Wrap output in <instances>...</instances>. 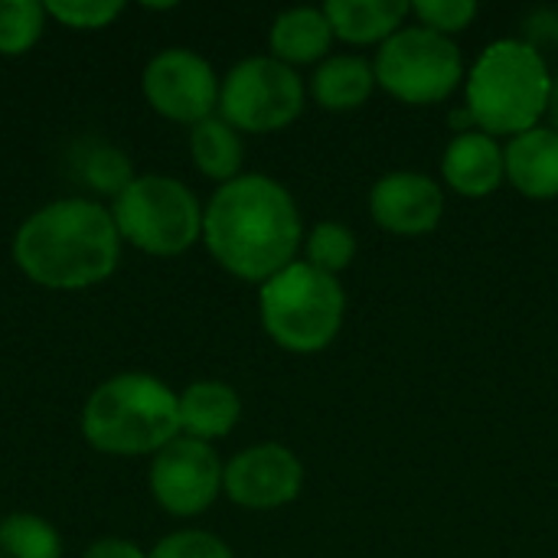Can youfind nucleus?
<instances>
[{
    "label": "nucleus",
    "instance_id": "1",
    "mask_svg": "<svg viewBox=\"0 0 558 558\" xmlns=\"http://www.w3.org/2000/svg\"><path fill=\"white\" fill-rule=\"evenodd\" d=\"M301 242V209L275 177L242 173L216 186L203 209V245L232 278L265 284L298 262Z\"/></svg>",
    "mask_w": 558,
    "mask_h": 558
},
{
    "label": "nucleus",
    "instance_id": "17",
    "mask_svg": "<svg viewBox=\"0 0 558 558\" xmlns=\"http://www.w3.org/2000/svg\"><path fill=\"white\" fill-rule=\"evenodd\" d=\"M324 13L333 26V36L350 46H373L386 43L402 29L409 16V3L402 0H330Z\"/></svg>",
    "mask_w": 558,
    "mask_h": 558
},
{
    "label": "nucleus",
    "instance_id": "9",
    "mask_svg": "<svg viewBox=\"0 0 558 558\" xmlns=\"http://www.w3.org/2000/svg\"><path fill=\"white\" fill-rule=\"evenodd\" d=\"M219 85L213 62L186 46L160 49L141 72V92L147 105L173 124H199L219 111Z\"/></svg>",
    "mask_w": 558,
    "mask_h": 558
},
{
    "label": "nucleus",
    "instance_id": "5",
    "mask_svg": "<svg viewBox=\"0 0 558 558\" xmlns=\"http://www.w3.org/2000/svg\"><path fill=\"white\" fill-rule=\"evenodd\" d=\"M258 317L265 333L288 353L327 350L347 317V291L340 278L294 262L258 284Z\"/></svg>",
    "mask_w": 558,
    "mask_h": 558
},
{
    "label": "nucleus",
    "instance_id": "11",
    "mask_svg": "<svg viewBox=\"0 0 558 558\" xmlns=\"http://www.w3.org/2000/svg\"><path fill=\"white\" fill-rule=\"evenodd\" d=\"M301 490L304 464L291 448L278 441L252 445L226 461L222 494L242 510H278L294 504Z\"/></svg>",
    "mask_w": 558,
    "mask_h": 558
},
{
    "label": "nucleus",
    "instance_id": "12",
    "mask_svg": "<svg viewBox=\"0 0 558 558\" xmlns=\"http://www.w3.org/2000/svg\"><path fill=\"white\" fill-rule=\"evenodd\" d=\"M369 213L379 229L392 235H428L445 216V190L418 170H396L369 190Z\"/></svg>",
    "mask_w": 558,
    "mask_h": 558
},
{
    "label": "nucleus",
    "instance_id": "23",
    "mask_svg": "<svg viewBox=\"0 0 558 558\" xmlns=\"http://www.w3.org/2000/svg\"><path fill=\"white\" fill-rule=\"evenodd\" d=\"M353 258H356V235L343 222H317L304 239V262L314 265L317 271L337 278L353 265Z\"/></svg>",
    "mask_w": 558,
    "mask_h": 558
},
{
    "label": "nucleus",
    "instance_id": "29",
    "mask_svg": "<svg viewBox=\"0 0 558 558\" xmlns=\"http://www.w3.org/2000/svg\"><path fill=\"white\" fill-rule=\"evenodd\" d=\"M177 3H144V10H173Z\"/></svg>",
    "mask_w": 558,
    "mask_h": 558
},
{
    "label": "nucleus",
    "instance_id": "21",
    "mask_svg": "<svg viewBox=\"0 0 558 558\" xmlns=\"http://www.w3.org/2000/svg\"><path fill=\"white\" fill-rule=\"evenodd\" d=\"M0 558H62V536L39 513H7L0 520Z\"/></svg>",
    "mask_w": 558,
    "mask_h": 558
},
{
    "label": "nucleus",
    "instance_id": "27",
    "mask_svg": "<svg viewBox=\"0 0 558 558\" xmlns=\"http://www.w3.org/2000/svg\"><path fill=\"white\" fill-rule=\"evenodd\" d=\"M78 558H147V553L134 543V539H121V536H101L95 543L85 546V553Z\"/></svg>",
    "mask_w": 558,
    "mask_h": 558
},
{
    "label": "nucleus",
    "instance_id": "10",
    "mask_svg": "<svg viewBox=\"0 0 558 558\" xmlns=\"http://www.w3.org/2000/svg\"><path fill=\"white\" fill-rule=\"evenodd\" d=\"M222 474L226 464L219 461L213 445L180 435L150 458L147 487L163 513L177 520H193L219 500Z\"/></svg>",
    "mask_w": 558,
    "mask_h": 558
},
{
    "label": "nucleus",
    "instance_id": "20",
    "mask_svg": "<svg viewBox=\"0 0 558 558\" xmlns=\"http://www.w3.org/2000/svg\"><path fill=\"white\" fill-rule=\"evenodd\" d=\"M190 157L206 180L222 186L242 177L245 144H242V134L226 118L213 114L190 128Z\"/></svg>",
    "mask_w": 558,
    "mask_h": 558
},
{
    "label": "nucleus",
    "instance_id": "28",
    "mask_svg": "<svg viewBox=\"0 0 558 558\" xmlns=\"http://www.w3.org/2000/svg\"><path fill=\"white\" fill-rule=\"evenodd\" d=\"M549 118H553V128L558 131V78L553 82V101H549Z\"/></svg>",
    "mask_w": 558,
    "mask_h": 558
},
{
    "label": "nucleus",
    "instance_id": "4",
    "mask_svg": "<svg viewBox=\"0 0 558 558\" xmlns=\"http://www.w3.org/2000/svg\"><path fill=\"white\" fill-rule=\"evenodd\" d=\"M553 72L543 52L526 39L490 43L468 72V105L474 128L490 137H517L549 114Z\"/></svg>",
    "mask_w": 558,
    "mask_h": 558
},
{
    "label": "nucleus",
    "instance_id": "16",
    "mask_svg": "<svg viewBox=\"0 0 558 558\" xmlns=\"http://www.w3.org/2000/svg\"><path fill=\"white\" fill-rule=\"evenodd\" d=\"M333 26L324 13V7H291L275 16L268 46L271 56L284 65H311L324 62L333 43Z\"/></svg>",
    "mask_w": 558,
    "mask_h": 558
},
{
    "label": "nucleus",
    "instance_id": "24",
    "mask_svg": "<svg viewBox=\"0 0 558 558\" xmlns=\"http://www.w3.org/2000/svg\"><path fill=\"white\" fill-rule=\"evenodd\" d=\"M46 13L49 20L69 29H105L124 13V3L121 0H49Z\"/></svg>",
    "mask_w": 558,
    "mask_h": 558
},
{
    "label": "nucleus",
    "instance_id": "2",
    "mask_svg": "<svg viewBox=\"0 0 558 558\" xmlns=\"http://www.w3.org/2000/svg\"><path fill=\"white\" fill-rule=\"evenodd\" d=\"M111 209L88 196H62L33 209L13 232V265L39 288L85 291L108 281L121 262Z\"/></svg>",
    "mask_w": 558,
    "mask_h": 558
},
{
    "label": "nucleus",
    "instance_id": "30",
    "mask_svg": "<svg viewBox=\"0 0 558 558\" xmlns=\"http://www.w3.org/2000/svg\"><path fill=\"white\" fill-rule=\"evenodd\" d=\"M556 39H558V33H556Z\"/></svg>",
    "mask_w": 558,
    "mask_h": 558
},
{
    "label": "nucleus",
    "instance_id": "25",
    "mask_svg": "<svg viewBox=\"0 0 558 558\" xmlns=\"http://www.w3.org/2000/svg\"><path fill=\"white\" fill-rule=\"evenodd\" d=\"M147 558H235L229 543L219 539L216 533H206V530H177V533H167Z\"/></svg>",
    "mask_w": 558,
    "mask_h": 558
},
{
    "label": "nucleus",
    "instance_id": "15",
    "mask_svg": "<svg viewBox=\"0 0 558 558\" xmlns=\"http://www.w3.org/2000/svg\"><path fill=\"white\" fill-rule=\"evenodd\" d=\"M242 418L239 392L222 379H196L180 392V432L196 441H219L232 435Z\"/></svg>",
    "mask_w": 558,
    "mask_h": 558
},
{
    "label": "nucleus",
    "instance_id": "6",
    "mask_svg": "<svg viewBox=\"0 0 558 558\" xmlns=\"http://www.w3.org/2000/svg\"><path fill=\"white\" fill-rule=\"evenodd\" d=\"M121 242L154 258H177L203 242V203L177 177L137 173L108 206Z\"/></svg>",
    "mask_w": 558,
    "mask_h": 558
},
{
    "label": "nucleus",
    "instance_id": "13",
    "mask_svg": "<svg viewBox=\"0 0 558 558\" xmlns=\"http://www.w3.org/2000/svg\"><path fill=\"white\" fill-rule=\"evenodd\" d=\"M441 177L445 183L468 196V199H481L490 196L504 186L507 180V154L497 144V137L471 128L461 131L441 157Z\"/></svg>",
    "mask_w": 558,
    "mask_h": 558
},
{
    "label": "nucleus",
    "instance_id": "8",
    "mask_svg": "<svg viewBox=\"0 0 558 558\" xmlns=\"http://www.w3.org/2000/svg\"><path fill=\"white\" fill-rule=\"evenodd\" d=\"M304 111V82L298 69L275 56H248L235 62L219 85V118L239 134H275Z\"/></svg>",
    "mask_w": 558,
    "mask_h": 558
},
{
    "label": "nucleus",
    "instance_id": "3",
    "mask_svg": "<svg viewBox=\"0 0 558 558\" xmlns=\"http://www.w3.org/2000/svg\"><path fill=\"white\" fill-rule=\"evenodd\" d=\"M180 432V392L150 373H118L82 405V438L98 454L154 458Z\"/></svg>",
    "mask_w": 558,
    "mask_h": 558
},
{
    "label": "nucleus",
    "instance_id": "7",
    "mask_svg": "<svg viewBox=\"0 0 558 558\" xmlns=\"http://www.w3.org/2000/svg\"><path fill=\"white\" fill-rule=\"evenodd\" d=\"M376 85L405 105L445 101L464 78V59L451 36L402 26L376 52Z\"/></svg>",
    "mask_w": 558,
    "mask_h": 558
},
{
    "label": "nucleus",
    "instance_id": "14",
    "mask_svg": "<svg viewBox=\"0 0 558 558\" xmlns=\"http://www.w3.org/2000/svg\"><path fill=\"white\" fill-rule=\"evenodd\" d=\"M507 180L517 193L530 199L558 196V131L536 124L507 144Z\"/></svg>",
    "mask_w": 558,
    "mask_h": 558
},
{
    "label": "nucleus",
    "instance_id": "22",
    "mask_svg": "<svg viewBox=\"0 0 558 558\" xmlns=\"http://www.w3.org/2000/svg\"><path fill=\"white\" fill-rule=\"evenodd\" d=\"M46 3L39 0H0V56H26L46 29Z\"/></svg>",
    "mask_w": 558,
    "mask_h": 558
},
{
    "label": "nucleus",
    "instance_id": "26",
    "mask_svg": "<svg viewBox=\"0 0 558 558\" xmlns=\"http://www.w3.org/2000/svg\"><path fill=\"white\" fill-rule=\"evenodd\" d=\"M409 13L418 16V26L441 33V36H454L474 23L477 3L474 0H418L409 7Z\"/></svg>",
    "mask_w": 558,
    "mask_h": 558
},
{
    "label": "nucleus",
    "instance_id": "18",
    "mask_svg": "<svg viewBox=\"0 0 558 558\" xmlns=\"http://www.w3.org/2000/svg\"><path fill=\"white\" fill-rule=\"evenodd\" d=\"M376 92V69L363 56H327L311 75V95L327 111H356Z\"/></svg>",
    "mask_w": 558,
    "mask_h": 558
},
{
    "label": "nucleus",
    "instance_id": "19",
    "mask_svg": "<svg viewBox=\"0 0 558 558\" xmlns=\"http://www.w3.org/2000/svg\"><path fill=\"white\" fill-rule=\"evenodd\" d=\"M72 173L82 180V186L95 196H105V199H118L128 183L137 177L134 173V163L128 157V150H121L118 144L111 141H101V137H82L75 141L72 147Z\"/></svg>",
    "mask_w": 558,
    "mask_h": 558
}]
</instances>
